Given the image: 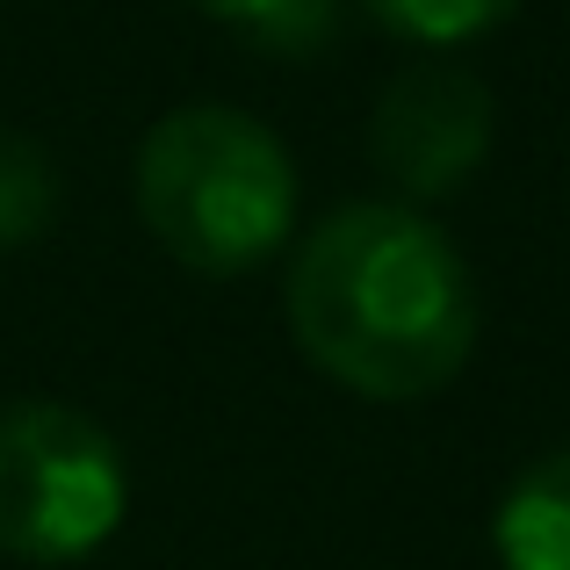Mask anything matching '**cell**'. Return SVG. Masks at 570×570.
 I'll return each mask as SVG.
<instances>
[{"mask_svg": "<svg viewBox=\"0 0 570 570\" xmlns=\"http://www.w3.org/2000/svg\"><path fill=\"white\" fill-rule=\"evenodd\" d=\"M282 304L304 362L376 404L448 390L476 347L470 267L441 224L404 203L333 209L296 246Z\"/></svg>", "mask_w": 570, "mask_h": 570, "instance_id": "cell-1", "label": "cell"}, {"mask_svg": "<svg viewBox=\"0 0 570 570\" xmlns=\"http://www.w3.org/2000/svg\"><path fill=\"white\" fill-rule=\"evenodd\" d=\"M138 217L195 275H246L289 238L296 167L261 116L195 101L145 130Z\"/></svg>", "mask_w": 570, "mask_h": 570, "instance_id": "cell-2", "label": "cell"}, {"mask_svg": "<svg viewBox=\"0 0 570 570\" xmlns=\"http://www.w3.org/2000/svg\"><path fill=\"white\" fill-rule=\"evenodd\" d=\"M124 520V448L80 404L29 397L0 412V549L80 563Z\"/></svg>", "mask_w": 570, "mask_h": 570, "instance_id": "cell-3", "label": "cell"}, {"mask_svg": "<svg viewBox=\"0 0 570 570\" xmlns=\"http://www.w3.org/2000/svg\"><path fill=\"white\" fill-rule=\"evenodd\" d=\"M368 153H376V167L404 195H419V203L470 188V174L484 167V153H491V95H484V80L462 72V66H448V58L404 66L376 101Z\"/></svg>", "mask_w": 570, "mask_h": 570, "instance_id": "cell-4", "label": "cell"}, {"mask_svg": "<svg viewBox=\"0 0 570 570\" xmlns=\"http://www.w3.org/2000/svg\"><path fill=\"white\" fill-rule=\"evenodd\" d=\"M505 570H570V448L528 462L491 520Z\"/></svg>", "mask_w": 570, "mask_h": 570, "instance_id": "cell-5", "label": "cell"}, {"mask_svg": "<svg viewBox=\"0 0 570 570\" xmlns=\"http://www.w3.org/2000/svg\"><path fill=\"white\" fill-rule=\"evenodd\" d=\"M58 217V167L37 138L0 124V253L29 246Z\"/></svg>", "mask_w": 570, "mask_h": 570, "instance_id": "cell-6", "label": "cell"}, {"mask_svg": "<svg viewBox=\"0 0 570 570\" xmlns=\"http://www.w3.org/2000/svg\"><path fill=\"white\" fill-rule=\"evenodd\" d=\"M362 8L390 37L419 43V51H448V43H470L484 29H499L520 0H362Z\"/></svg>", "mask_w": 570, "mask_h": 570, "instance_id": "cell-7", "label": "cell"}, {"mask_svg": "<svg viewBox=\"0 0 570 570\" xmlns=\"http://www.w3.org/2000/svg\"><path fill=\"white\" fill-rule=\"evenodd\" d=\"M188 8L253 29L261 43H282V51H304L325 37V0H188Z\"/></svg>", "mask_w": 570, "mask_h": 570, "instance_id": "cell-8", "label": "cell"}]
</instances>
